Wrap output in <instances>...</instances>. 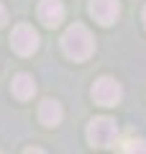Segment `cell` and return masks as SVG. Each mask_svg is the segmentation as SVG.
Returning <instances> with one entry per match:
<instances>
[{"instance_id": "1", "label": "cell", "mask_w": 146, "mask_h": 154, "mask_svg": "<svg viewBox=\"0 0 146 154\" xmlns=\"http://www.w3.org/2000/svg\"><path fill=\"white\" fill-rule=\"evenodd\" d=\"M62 49H64L67 57H72L75 62H85L92 57L95 51V38H92L90 28L82 26V23H75L64 31L62 36Z\"/></svg>"}, {"instance_id": "2", "label": "cell", "mask_w": 146, "mask_h": 154, "mask_svg": "<svg viewBox=\"0 0 146 154\" xmlns=\"http://www.w3.org/2000/svg\"><path fill=\"white\" fill-rule=\"evenodd\" d=\"M118 139V123L108 116H97L87 123V141L95 149H110Z\"/></svg>"}, {"instance_id": "3", "label": "cell", "mask_w": 146, "mask_h": 154, "mask_svg": "<svg viewBox=\"0 0 146 154\" xmlns=\"http://www.w3.org/2000/svg\"><path fill=\"white\" fill-rule=\"evenodd\" d=\"M120 98H123V88H120V82H115L113 77H100V80H95V85H92V100L97 105L113 108V105L120 103Z\"/></svg>"}, {"instance_id": "4", "label": "cell", "mask_w": 146, "mask_h": 154, "mask_svg": "<svg viewBox=\"0 0 146 154\" xmlns=\"http://www.w3.org/2000/svg\"><path fill=\"white\" fill-rule=\"evenodd\" d=\"M11 46H13L16 54L31 57L33 51L38 49V33L33 31V26L21 23V26H16V28H13V33H11Z\"/></svg>"}, {"instance_id": "5", "label": "cell", "mask_w": 146, "mask_h": 154, "mask_svg": "<svg viewBox=\"0 0 146 154\" xmlns=\"http://www.w3.org/2000/svg\"><path fill=\"white\" fill-rule=\"evenodd\" d=\"M90 16L100 26H110L120 16V3L118 0H90Z\"/></svg>"}, {"instance_id": "6", "label": "cell", "mask_w": 146, "mask_h": 154, "mask_svg": "<svg viewBox=\"0 0 146 154\" xmlns=\"http://www.w3.org/2000/svg\"><path fill=\"white\" fill-rule=\"evenodd\" d=\"M36 16L46 28H56L64 21V5H62V0H41L36 8Z\"/></svg>"}, {"instance_id": "7", "label": "cell", "mask_w": 146, "mask_h": 154, "mask_svg": "<svg viewBox=\"0 0 146 154\" xmlns=\"http://www.w3.org/2000/svg\"><path fill=\"white\" fill-rule=\"evenodd\" d=\"M62 116H64V110H62V105L56 103V100L46 98L41 105H38V121L44 123V126H59L62 123Z\"/></svg>"}, {"instance_id": "8", "label": "cell", "mask_w": 146, "mask_h": 154, "mask_svg": "<svg viewBox=\"0 0 146 154\" xmlns=\"http://www.w3.org/2000/svg\"><path fill=\"white\" fill-rule=\"evenodd\" d=\"M11 93L16 95L18 100H28V98H33V93H36V82H33V77L26 75V72L16 75V77H13V82H11Z\"/></svg>"}, {"instance_id": "9", "label": "cell", "mask_w": 146, "mask_h": 154, "mask_svg": "<svg viewBox=\"0 0 146 154\" xmlns=\"http://www.w3.org/2000/svg\"><path fill=\"white\" fill-rule=\"evenodd\" d=\"M123 154H146V141H141V139H133V141L126 144Z\"/></svg>"}, {"instance_id": "10", "label": "cell", "mask_w": 146, "mask_h": 154, "mask_svg": "<svg viewBox=\"0 0 146 154\" xmlns=\"http://www.w3.org/2000/svg\"><path fill=\"white\" fill-rule=\"evenodd\" d=\"M5 21H8V11H5V5L0 3V26H3Z\"/></svg>"}, {"instance_id": "11", "label": "cell", "mask_w": 146, "mask_h": 154, "mask_svg": "<svg viewBox=\"0 0 146 154\" xmlns=\"http://www.w3.org/2000/svg\"><path fill=\"white\" fill-rule=\"evenodd\" d=\"M23 154H46V152H44V149H38V146H28Z\"/></svg>"}, {"instance_id": "12", "label": "cell", "mask_w": 146, "mask_h": 154, "mask_svg": "<svg viewBox=\"0 0 146 154\" xmlns=\"http://www.w3.org/2000/svg\"><path fill=\"white\" fill-rule=\"evenodd\" d=\"M141 18H144V26H146V8H144V16H141Z\"/></svg>"}, {"instance_id": "13", "label": "cell", "mask_w": 146, "mask_h": 154, "mask_svg": "<svg viewBox=\"0 0 146 154\" xmlns=\"http://www.w3.org/2000/svg\"><path fill=\"white\" fill-rule=\"evenodd\" d=\"M0 154H3V152H0Z\"/></svg>"}]
</instances>
